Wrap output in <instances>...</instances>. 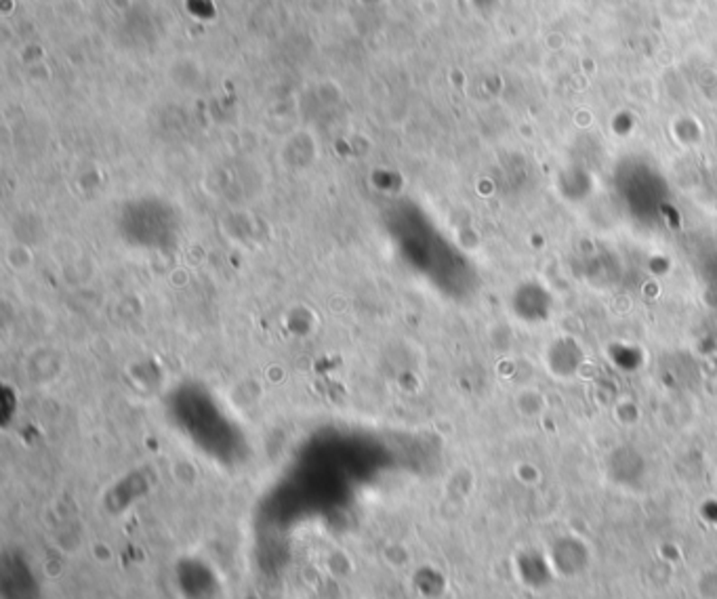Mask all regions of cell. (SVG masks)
Wrapping results in <instances>:
<instances>
[{
	"label": "cell",
	"instance_id": "obj_1",
	"mask_svg": "<svg viewBox=\"0 0 717 599\" xmlns=\"http://www.w3.org/2000/svg\"><path fill=\"white\" fill-rule=\"evenodd\" d=\"M696 594L701 599H717V570H703L696 576Z\"/></svg>",
	"mask_w": 717,
	"mask_h": 599
}]
</instances>
